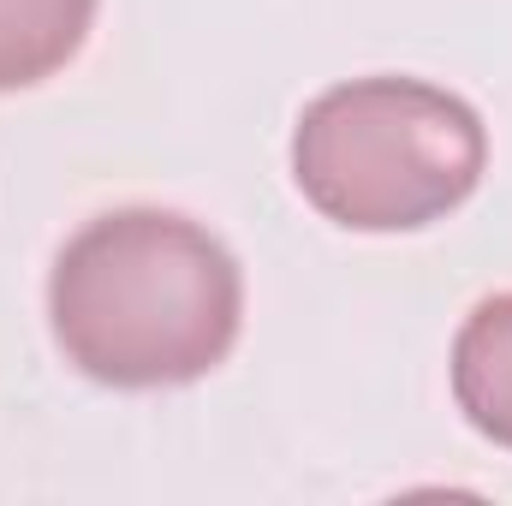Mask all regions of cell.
<instances>
[{
  "mask_svg": "<svg viewBox=\"0 0 512 506\" xmlns=\"http://www.w3.org/2000/svg\"><path fill=\"white\" fill-rule=\"evenodd\" d=\"M48 322L90 381L179 387L209 376L245 322L233 251L167 209H114L66 239L48 274Z\"/></svg>",
  "mask_w": 512,
  "mask_h": 506,
  "instance_id": "cell-1",
  "label": "cell"
},
{
  "mask_svg": "<svg viewBox=\"0 0 512 506\" xmlns=\"http://www.w3.org/2000/svg\"><path fill=\"white\" fill-rule=\"evenodd\" d=\"M489 161L471 102L423 78H352L322 90L292 131L298 191L352 233H417L453 215Z\"/></svg>",
  "mask_w": 512,
  "mask_h": 506,
  "instance_id": "cell-2",
  "label": "cell"
},
{
  "mask_svg": "<svg viewBox=\"0 0 512 506\" xmlns=\"http://www.w3.org/2000/svg\"><path fill=\"white\" fill-rule=\"evenodd\" d=\"M453 399L477 435L512 447V292L483 298L453 340Z\"/></svg>",
  "mask_w": 512,
  "mask_h": 506,
  "instance_id": "cell-3",
  "label": "cell"
},
{
  "mask_svg": "<svg viewBox=\"0 0 512 506\" xmlns=\"http://www.w3.org/2000/svg\"><path fill=\"white\" fill-rule=\"evenodd\" d=\"M96 0H0V90L54 78L90 36Z\"/></svg>",
  "mask_w": 512,
  "mask_h": 506,
  "instance_id": "cell-4",
  "label": "cell"
}]
</instances>
